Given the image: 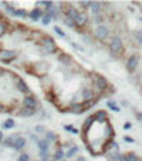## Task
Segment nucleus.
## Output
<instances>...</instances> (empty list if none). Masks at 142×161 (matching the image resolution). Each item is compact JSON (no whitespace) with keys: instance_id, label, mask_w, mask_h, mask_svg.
I'll return each instance as SVG.
<instances>
[{"instance_id":"393cba45","label":"nucleus","mask_w":142,"mask_h":161,"mask_svg":"<svg viewBox=\"0 0 142 161\" xmlns=\"http://www.w3.org/2000/svg\"><path fill=\"white\" fill-rule=\"evenodd\" d=\"M14 17H20V19H27L28 17V13L24 9H17L16 10V16Z\"/></svg>"},{"instance_id":"f704fd0d","label":"nucleus","mask_w":142,"mask_h":161,"mask_svg":"<svg viewBox=\"0 0 142 161\" xmlns=\"http://www.w3.org/2000/svg\"><path fill=\"white\" fill-rule=\"evenodd\" d=\"M56 138H57L56 133H53V132H47L46 133V140H48V141H54Z\"/></svg>"},{"instance_id":"5701e85b","label":"nucleus","mask_w":142,"mask_h":161,"mask_svg":"<svg viewBox=\"0 0 142 161\" xmlns=\"http://www.w3.org/2000/svg\"><path fill=\"white\" fill-rule=\"evenodd\" d=\"M107 106H108L112 112H117V113H118V112H121V107L117 105V102H115V101H108V102H107Z\"/></svg>"},{"instance_id":"bb28decb","label":"nucleus","mask_w":142,"mask_h":161,"mask_svg":"<svg viewBox=\"0 0 142 161\" xmlns=\"http://www.w3.org/2000/svg\"><path fill=\"white\" fill-rule=\"evenodd\" d=\"M14 126H16L14 120L13 119H7L5 123H3V129H13Z\"/></svg>"},{"instance_id":"412c9836","label":"nucleus","mask_w":142,"mask_h":161,"mask_svg":"<svg viewBox=\"0 0 142 161\" xmlns=\"http://www.w3.org/2000/svg\"><path fill=\"white\" fill-rule=\"evenodd\" d=\"M58 14H60V10H58V7H56V6H53L50 10H47V16H50L51 19H57Z\"/></svg>"},{"instance_id":"a19ab883","label":"nucleus","mask_w":142,"mask_h":161,"mask_svg":"<svg viewBox=\"0 0 142 161\" xmlns=\"http://www.w3.org/2000/svg\"><path fill=\"white\" fill-rule=\"evenodd\" d=\"M92 3H94V2H80V5L84 6V9H88V7H91V6H92Z\"/></svg>"},{"instance_id":"8fccbe9b","label":"nucleus","mask_w":142,"mask_h":161,"mask_svg":"<svg viewBox=\"0 0 142 161\" xmlns=\"http://www.w3.org/2000/svg\"><path fill=\"white\" fill-rule=\"evenodd\" d=\"M71 133H73V134H78V129H76V127H73V130H71Z\"/></svg>"},{"instance_id":"49530a36","label":"nucleus","mask_w":142,"mask_h":161,"mask_svg":"<svg viewBox=\"0 0 142 161\" xmlns=\"http://www.w3.org/2000/svg\"><path fill=\"white\" fill-rule=\"evenodd\" d=\"M64 130H68V132H71V130H73V126H71V124H64Z\"/></svg>"},{"instance_id":"2eb2a0df","label":"nucleus","mask_w":142,"mask_h":161,"mask_svg":"<svg viewBox=\"0 0 142 161\" xmlns=\"http://www.w3.org/2000/svg\"><path fill=\"white\" fill-rule=\"evenodd\" d=\"M20 134H11L9 137H6L3 140V144H5V147H14V141H16V138L19 137Z\"/></svg>"},{"instance_id":"ddd939ff","label":"nucleus","mask_w":142,"mask_h":161,"mask_svg":"<svg viewBox=\"0 0 142 161\" xmlns=\"http://www.w3.org/2000/svg\"><path fill=\"white\" fill-rule=\"evenodd\" d=\"M66 16L67 17H70L71 20H74V23H76V20L78 19V16H80V11H78L76 7H68V9H67Z\"/></svg>"},{"instance_id":"4be33fe9","label":"nucleus","mask_w":142,"mask_h":161,"mask_svg":"<svg viewBox=\"0 0 142 161\" xmlns=\"http://www.w3.org/2000/svg\"><path fill=\"white\" fill-rule=\"evenodd\" d=\"M101 10H102V7H101V3H98V2H94V3H92V6H91V11H92L95 16H98V14L101 13Z\"/></svg>"},{"instance_id":"6e6552de","label":"nucleus","mask_w":142,"mask_h":161,"mask_svg":"<svg viewBox=\"0 0 142 161\" xmlns=\"http://www.w3.org/2000/svg\"><path fill=\"white\" fill-rule=\"evenodd\" d=\"M14 82H16V88H17V91L21 93H30V88L27 86V83L21 81L19 76H14Z\"/></svg>"},{"instance_id":"c85d7f7f","label":"nucleus","mask_w":142,"mask_h":161,"mask_svg":"<svg viewBox=\"0 0 142 161\" xmlns=\"http://www.w3.org/2000/svg\"><path fill=\"white\" fill-rule=\"evenodd\" d=\"M134 37H135V41L138 44H142V30H137L134 33Z\"/></svg>"},{"instance_id":"b1692460","label":"nucleus","mask_w":142,"mask_h":161,"mask_svg":"<svg viewBox=\"0 0 142 161\" xmlns=\"http://www.w3.org/2000/svg\"><path fill=\"white\" fill-rule=\"evenodd\" d=\"M94 122H95L94 115H92V116H88V117L85 119V122H84V129H85V130H88L91 126H92V123H94Z\"/></svg>"},{"instance_id":"39448f33","label":"nucleus","mask_w":142,"mask_h":161,"mask_svg":"<svg viewBox=\"0 0 142 161\" xmlns=\"http://www.w3.org/2000/svg\"><path fill=\"white\" fill-rule=\"evenodd\" d=\"M138 64H139V57L137 54H132V55L128 58L127 61V69L128 72H134L135 69L138 68Z\"/></svg>"},{"instance_id":"5fc2aeb1","label":"nucleus","mask_w":142,"mask_h":161,"mask_svg":"<svg viewBox=\"0 0 142 161\" xmlns=\"http://www.w3.org/2000/svg\"><path fill=\"white\" fill-rule=\"evenodd\" d=\"M50 161H56V160H53V158H51V160H50Z\"/></svg>"},{"instance_id":"20e7f679","label":"nucleus","mask_w":142,"mask_h":161,"mask_svg":"<svg viewBox=\"0 0 142 161\" xmlns=\"http://www.w3.org/2000/svg\"><path fill=\"white\" fill-rule=\"evenodd\" d=\"M94 86L98 89L99 92H104V91H107L108 89V82H107V79L104 78V76H99V75H95L94 76Z\"/></svg>"},{"instance_id":"423d86ee","label":"nucleus","mask_w":142,"mask_h":161,"mask_svg":"<svg viewBox=\"0 0 142 161\" xmlns=\"http://www.w3.org/2000/svg\"><path fill=\"white\" fill-rule=\"evenodd\" d=\"M95 36H97V38H99V40H105V38H108L109 28L107 27V26H104V24H101V26H98V27L95 28Z\"/></svg>"},{"instance_id":"a211bd4d","label":"nucleus","mask_w":142,"mask_h":161,"mask_svg":"<svg viewBox=\"0 0 142 161\" xmlns=\"http://www.w3.org/2000/svg\"><path fill=\"white\" fill-rule=\"evenodd\" d=\"M37 146H38V150H40V151H48L50 141H48V140H46V138H43V140H38Z\"/></svg>"},{"instance_id":"37998d69","label":"nucleus","mask_w":142,"mask_h":161,"mask_svg":"<svg viewBox=\"0 0 142 161\" xmlns=\"http://www.w3.org/2000/svg\"><path fill=\"white\" fill-rule=\"evenodd\" d=\"M124 140L127 143H135V140H134L132 137H129V136H124Z\"/></svg>"},{"instance_id":"9b49d317","label":"nucleus","mask_w":142,"mask_h":161,"mask_svg":"<svg viewBox=\"0 0 142 161\" xmlns=\"http://www.w3.org/2000/svg\"><path fill=\"white\" fill-rule=\"evenodd\" d=\"M84 110H85L84 105H81L78 102H77V103H71V106H70V112L74 113V115H81Z\"/></svg>"},{"instance_id":"9d476101","label":"nucleus","mask_w":142,"mask_h":161,"mask_svg":"<svg viewBox=\"0 0 142 161\" xmlns=\"http://www.w3.org/2000/svg\"><path fill=\"white\" fill-rule=\"evenodd\" d=\"M43 10L40 9V7H36V9H33L30 13H28V17H30V20L31 21H38V20L43 19Z\"/></svg>"},{"instance_id":"2f4dec72","label":"nucleus","mask_w":142,"mask_h":161,"mask_svg":"<svg viewBox=\"0 0 142 161\" xmlns=\"http://www.w3.org/2000/svg\"><path fill=\"white\" fill-rule=\"evenodd\" d=\"M6 11H7V13H9V16H11V17H14V16H16V9H14L11 5L6 6Z\"/></svg>"},{"instance_id":"7ed1b4c3","label":"nucleus","mask_w":142,"mask_h":161,"mask_svg":"<svg viewBox=\"0 0 142 161\" xmlns=\"http://www.w3.org/2000/svg\"><path fill=\"white\" fill-rule=\"evenodd\" d=\"M17 57V51L14 50H0V61L3 62H10Z\"/></svg>"},{"instance_id":"e433bc0d","label":"nucleus","mask_w":142,"mask_h":161,"mask_svg":"<svg viewBox=\"0 0 142 161\" xmlns=\"http://www.w3.org/2000/svg\"><path fill=\"white\" fill-rule=\"evenodd\" d=\"M41 23H43V26H48V24L51 23V17L47 16V14H44V16H43V19H41Z\"/></svg>"},{"instance_id":"f8f14e48","label":"nucleus","mask_w":142,"mask_h":161,"mask_svg":"<svg viewBox=\"0 0 142 161\" xmlns=\"http://www.w3.org/2000/svg\"><path fill=\"white\" fill-rule=\"evenodd\" d=\"M88 16L85 13H80V16H78V19L76 20V27H84L85 24L88 23Z\"/></svg>"},{"instance_id":"dca6fc26","label":"nucleus","mask_w":142,"mask_h":161,"mask_svg":"<svg viewBox=\"0 0 142 161\" xmlns=\"http://www.w3.org/2000/svg\"><path fill=\"white\" fill-rule=\"evenodd\" d=\"M24 146H26V138L21 137V136H19V137L16 138V141H14V150H17V151H20V150H23Z\"/></svg>"},{"instance_id":"a18cd8bd","label":"nucleus","mask_w":142,"mask_h":161,"mask_svg":"<svg viewBox=\"0 0 142 161\" xmlns=\"http://www.w3.org/2000/svg\"><path fill=\"white\" fill-rule=\"evenodd\" d=\"M131 127H132V124L129 123V122H127V123L124 124V129H125V130H129V129H131Z\"/></svg>"},{"instance_id":"79ce46f5","label":"nucleus","mask_w":142,"mask_h":161,"mask_svg":"<svg viewBox=\"0 0 142 161\" xmlns=\"http://www.w3.org/2000/svg\"><path fill=\"white\" fill-rule=\"evenodd\" d=\"M5 33H6V26H5V23H2V21H0V37H2Z\"/></svg>"},{"instance_id":"58836bf2","label":"nucleus","mask_w":142,"mask_h":161,"mask_svg":"<svg viewBox=\"0 0 142 161\" xmlns=\"http://www.w3.org/2000/svg\"><path fill=\"white\" fill-rule=\"evenodd\" d=\"M30 160V157H28L27 153H24V154H20L19 158H17V161H28Z\"/></svg>"},{"instance_id":"09e8293b","label":"nucleus","mask_w":142,"mask_h":161,"mask_svg":"<svg viewBox=\"0 0 142 161\" xmlns=\"http://www.w3.org/2000/svg\"><path fill=\"white\" fill-rule=\"evenodd\" d=\"M137 117L139 120H142V112H137Z\"/></svg>"},{"instance_id":"f257e3e1","label":"nucleus","mask_w":142,"mask_h":161,"mask_svg":"<svg viewBox=\"0 0 142 161\" xmlns=\"http://www.w3.org/2000/svg\"><path fill=\"white\" fill-rule=\"evenodd\" d=\"M109 50L114 55H121L124 52V42L119 37H114L109 41Z\"/></svg>"},{"instance_id":"72a5a7b5","label":"nucleus","mask_w":142,"mask_h":161,"mask_svg":"<svg viewBox=\"0 0 142 161\" xmlns=\"http://www.w3.org/2000/svg\"><path fill=\"white\" fill-rule=\"evenodd\" d=\"M34 132H36V133H37V134L47 133V132H46V127H44V126H41V124H37V126L34 127Z\"/></svg>"},{"instance_id":"c756f323","label":"nucleus","mask_w":142,"mask_h":161,"mask_svg":"<svg viewBox=\"0 0 142 161\" xmlns=\"http://www.w3.org/2000/svg\"><path fill=\"white\" fill-rule=\"evenodd\" d=\"M54 33H56L57 36H60V37H63V38H68L67 37V34L64 31H63L61 28L58 27V26H54Z\"/></svg>"},{"instance_id":"f03ea898","label":"nucleus","mask_w":142,"mask_h":161,"mask_svg":"<svg viewBox=\"0 0 142 161\" xmlns=\"http://www.w3.org/2000/svg\"><path fill=\"white\" fill-rule=\"evenodd\" d=\"M57 45H56V41L50 37H46L44 38V41H43V45H41V51L43 54H46V55H50L53 54L54 51H56Z\"/></svg>"},{"instance_id":"864d4df0","label":"nucleus","mask_w":142,"mask_h":161,"mask_svg":"<svg viewBox=\"0 0 142 161\" xmlns=\"http://www.w3.org/2000/svg\"><path fill=\"white\" fill-rule=\"evenodd\" d=\"M3 109H5V107H3V105H0V113L3 112Z\"/></svg>"},{"instance_id":"ea45409f","label":"nucleus","mask_w":142,"mask_h":161,"mask_svg":"<svg viewBox=\"0 0 142 161\" xmlns=\"http://www.w3.org/2000/svg\"><path fill=\"white\" fill-rule=\"evenodd\" d=\"M94 21H95V23H97V24H98V26H101V23H102V21H104V17H102V16H101V14H98V16H95Z\"/></svg>"},{"instance_id":"4468645a","label":"nucleus","mask_w":142,"mask_h":161,"mask_svg":"<svg viewBox=\"0 0 142 161\" xmlns=\"http://www.w3.org/2000/svg\"><path fill=\"white\" fill-rule=\"evenodd\" d=\"M94 117H95V122H101V123H105L108 120V115H107L105 110H98L94 115Z\"/></svg>"},{"instance_id":"7c9ffc66","label":"nucleus","mask_w":142,"mask_h":161,"mask_svg":"<svg viewBox=\"0 0 142 161\" xmlns=\"http://www.w3.org/2000/svg\"><path fill=\"white\" fill-rule=\"evenodd\" d=\"M125 157H127V161H139L135 153H128V154H125Z\"/></svg>"},{"instance_id":"f3484780","label":"nucleus","mask_w":142,"mask_h":161,"mask_svg":"<svg viewBox=\"0 0 142 161\" xmlns=\"http://www.w3.org/2000/svg\"><path fill=\"white\" fill-rule=\"evenodd\" d=\"M34 113H36V109H28V107H23L19 110V116H21V117H30Z\"/></svg>"},{"instance_id":"603ef678","label":"nucleus","mask_w":142,"mask_h":161,"mask_svg":"<svg viewBox=\"0 0 142 161\" xmlns=\"http://www.w3.org/2000/svg\"><path fill=\"white\" fill-rule=\"evenodd\" d=\"M3 140V132H0V141Z\"/></svg>"},{"instance_id":"6ab92c4d","label":"nucleus","mask_w":142,"mask_h":161,"mask_svg":"<svg viewBox=\"0 0 142 161\" xmlns=\"http://www.w3.org/2000/svg\"><path fill=\"white\" fill-rule=\"evenodd\" d=\"M66 157V153H64V150L63 148H57L56 151H54V154H53V160L56 161H63V158Z\"/></svg>"},{"instance_id":"473e14b6","label":"nucleus","mask_w":142,"mask_h":161,"mask_svg":"<svg viewBox=\"0 0 142 161\" xmlns=\"http://www.w3.org/2000/svg\"><path fill=\"white\" fill-rule=\"evenodd\" d=\"M37 5H38V6H44V7H46L47 10H50V9L53 7V6H54V5L51 3V2H46V0H43V2H38Z\"/></svg>"},{"instance_id":"6e6d98bb","label":"nucleus","mask_w":142,"mask_h":161,"mask_svg":"<svg viewBox=\"0 0 142 161\" xmlns=\"http://www.w3.org/2000/svg\"><path fill=\"white\" fill-rule=\"evenodd\" d=\"M63 161H67V160H63Z\"/></svg>"},{"instance_id":"3c124183","label":"nucleus","mask_w":142,"mask_h":161,"mask_svg":"<svg viewBox=\"0 0 142 161\" xmlns=\"http://www.w3.org/2000/svg\"><path fill=\"white\" fill-rule=\"evenodd\" d=\"M76 161H85V158H84V157H77Z\"/></svg>"},{"instance_id":"1a4fd4ad","label":"nucleus","mask_w":142,"mask_h":161,"mask_svg":"<svg viewBox=\"0 0 142 161\" xmlns=\"http://www.w3.org/2000/svg\"><path fill=\"white\" fill-rule=\"evenodd\" d=\"M23 106L24 107H28V109H36L38 106V103L33 95H27V96L23 99Z\"/></svg>"},{"instance_id":"aec40b11","label":"nucleus","mask_w":142,"mask_h":161,"mask_svg":"<svg viewBox=\"0 0 142 161\" xmlns=\"http://www.w3.org/2000/svg\"><path fill=\"white\" fill-rule=\"evenodd\" d=\"M78 150H80V148L77 147V146H71V147L66 151V157L67 158H73V157H76V154L78 153Z\"/></svg>"},{"instance_id":"a878e982","label":"nucleus","mask_w":142,"mask_h":161,"mask_svg":"<svg viewBox=\"0 0 142 161\" xmlns=\"http://www.w3.org/2000/svg\"><path fill=\"white\" fill-rule=\"evenodd\" d=\"M58 61H60L63 65H70L71 58H70L68 55H66V54H61V55L58 57Z\"/></svg>"},{"instance_id":"c9c22d12","label":"nucleus","mask_w":142,"mask_h":161,"mask_svg":"<svg viewBox=\"0 0 142 161\" xmlns=\"http://www.w3.org/2000/svg\"><path fill=\"white\" fill-rule=\"evenodd\" d=\"M64 24L66 26H68V27H76V23H74V20H71L70 17H64Z\"/></svg>"},{"instance_id":"4c0bfd02","label":"nucleus","mask_w":142,"mask_h":161,"mask_svg":"<svg viewBox=\"0 0 142 161\" xmlns=\"http://www.w3.org/2000/svg\"><path fill=\"white\" fill-rule=\"evenodd\" d=\"M50 154H48V151H40V160L41 161H50Z\"/></svg>"},{"instance_id":"cd10ccee","label":"nucleus","mask_w":142,"mask_h":161,"mask_svg":"<svg viewBox=\"0 0 142 161\" xmlns=\"http://www.w3.org/2000/svg\"><path fill=\"white\" fill-rule=\"evenodd\" d=\"M114 136V130H112V126L111 124L107 123V127H105V137L109 138V137H112Z\"/></svg>"},{"instance_id":"c03bdc74","label":"nucleus","mask_w":142,"mask_h":161,"mask_svg":"<svg viewBox=\"0 0 142 161\" xmlns=\"http://www.w3.org/2000/svg\"><path fill=\"white\" fill-rule=\"evenodd\" d=\"M117 161H127L125 154H118V160H117Z\"/></svg>"},{"instance_id":"de8ad7c7","label":"nucleus","mask_w":142,"mask_h":161,"mask_svg":"<svg viewBox=\"0 0 142 161\" xmlns=\"http://www.w3.org/2000/svg\"><path fill=\"white\" fill-rule=\"evenodd\" d=\"M30 138H31L33 141H37L38 143V138H37V136H36V134H30Z\"/></svg>"},{"instance_id":"0eeeda50","label":"nucleus","mask_w":142,"mask_h":161,"mask_svg":"<svg viewBox=\"0 0 142 161\" xmlns=\"http://www.w3.org/2000/svg\"><path fill=\"white\" fill-rule=\"evenodd\" d=\"M80 96L84 102H90V101H94L95 99V93L92 89H90V88H84V89L81 91Z\"/></svg>"}]
</instances>
